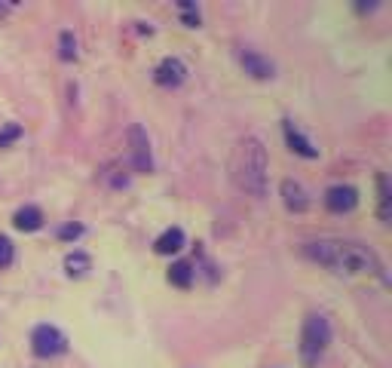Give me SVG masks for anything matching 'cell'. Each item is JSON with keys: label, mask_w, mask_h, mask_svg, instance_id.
Masks as SVG:
<instances>
[{"label": "cell", "mask_w": 392, "mask_h": 368, "mask_svg": "<svg viewBox=\"0 0 392 368\" xmlns=\"http://www.w3.org/2000/svg\"><path fill=\"white\" fill-rule=\"evenodd\" d=\"M377 187H380V215L389 218V181H387V175H377Z\"/></svg>", "instance_id": "cell-17"}, {"label": "cell", "mask_w": 392, "mask_h": 368, "mask_svg": "<svg viewBox=\"0 0 392 368\" xmlns=\"http://www.w3.org/2000/svg\"><path fill=\"white\" fill-rule=\"evenodd\" d=\"M328 344H331L328 317H322V313H310V317L304 319V328H300V359H304V365H316Z\"/></svg>", "instance_id": "cell-3"}, {"label": "cell", "mask_w": 392, "mask_h": 368, "mask_svg": "<svg viewBox=\"0 0 392 368\" xmlns=\"http://www.w3.org/2000/svg\"><path fill=\"white\" fill-rule=\"evenodd\" d=\"M126 141H129V154H132V166L138 172H150L154 169V157H150V138L145 133V126L132 123L126 133Z\"/></svg>", "instance_id": "cell-5"}, {"label": "cell", "mask_w": 392, "mask_h": 368, "mask_svg": "<svg viewBox=\"0 0 392 368\" xmlns=\"http://www.w3.org/2000/svg\"><path fill=\"white\" fill-rule=\"evenodd\" d=\"M184 25L187 28H199V12H184Z\"/></svg>", "instance_id": "cell-20"}, {"label": "cell", "mask_w": 392, "mask_h": 368, "mask_svg": "<svg viewBox=\"0 0 392 368\" xmlns=\"http://www.w3.org/2000/svg\"><path fill=\"white\" fill-rule=\"evenodd\" d=\"M279 190H282V203H285V209H289V212H306L310 200H306L304 184H297L294 179H285Z\"/></svg>", "instance_id": "cell-9"}, {"label": "cell", "mask_w": 392, "mask_h": 368, "mask_svg": "<svg viewBox=\"0 0 392 368\" xmlns=\"http://www.w3.org/2000/svg\"><path fill=\"white\" fill-rule=\"evenodd\" d=\"M154 249H156V255H175V252H181V249H184V230H181V227L162 230V233L156 236Z\"/></svg>", "instance_id": "cell-11"}, {"label": "cell", "mask_w": 392, "mask_h": 368, "mask_svg": "<svg viewBox=\"0 0 392 368\" xmlns=\"http://www.w3.org/2000/svg\"><path fill=\"white\" fill-rule=\"evenodd\" d=\"M64 271H68V276H74V279H80V276H86L89 271H93V258H89L86 252H68L64 255Z\"/></svg>", "instance_id": "cell-13"}, {"label": "cell", "mask_w": 392, "mask_h": 368, "mask_svg": "<svg viewBox=\"0 0 392 368\" xmlns=\"http://www.w3.org/2000/svg\"><path fill=\"white\" fill-rule=\"evenodd\" d=\"M31 347H34V353L43 359L62 356V353L68 350V338H64L56 325H37L34 332H31Z\"/></svg>", "instance_id": "cell-4"}, {"label": "cell", "mask_w": 392, "mask_h": 368, "mask_svg": "<svg viewBox=\"0 0 392 368\" xmlns=\"http://www.w3.org/2000/svg\"><path fill=\"white\" fill-rule=\"evenodd\" d=\"M58 56H62L64 62H74V58H77L74 31H62V34H58Z\"/></svg>", "instance_id": "cell-15"}, {"label": "cell", "mask_w": 392, "mask_h": 368, "mask_svg": "<svg viewBox=\"0 0 392 368\" xmlns=\"http://www.w3.org/2000/svg\"><path fill=\"white\" fill-rule=\"evenodd\" d=\"M282 129H285V141H289V148L294 150V154L306 157V160H316V157H319V148H313V141H310V138L300 135L297 129H294V123L285 120V123H282Z\"/></svg>", "instance_id": "cell-10"}, {"label": "cell", "mask_w": 392, "mask_h": 368, "mask_svg": "<svg viewBox=\"0 0 392 368\" xmlns=\"http://www.w3.org/2000/svg\"><path fill=\"white\" fill-rule=\"evenodd\" d=\"M19 138H22V126H19V123H6V126L0 129V148H10Z\"/></svg>", "instance_id": "cell-16"}, {"label": "cell", "mask_w": 392, "mask_h": 368, "mask_svg": "<svg viewBox=\"0 0 392 368\" xmlns=\"http://www.w3.org/2000/svg\"><path fill=\"white\" fill-rule=\"evenodd\" d=\"M184 77H187V68H184V62L181 58H162L160 65H156V71H154V80L160 83V87H181L184 83Z\"/></svg>", "instance_id": "cell-7"}, {"label": "cell", "mask_w": 392, "mask_h": 368, "mask_svg": "<svg viewBox=\"0 0 392 368\" xmlns=\"http://www.w3.org/2000/svg\"><path fill=\"white\" fill-rule=\"evenodd\" d=\"M267 172H270V160H267V148L258 135H248L236 144L230 160V175L239 190L252 196L267 194Z\"/></svg>", "instance_id": "cell-2"}, {"label": "cell", "mask_w": 392, "mask_h": 368, "mask_svg": "<svg viewBox=\"0 0 392 368\" xmlns=\"http://www.w3.org/2000/svg\"><path fill=\"white\" fill-rule=\"evenodd\" d=\"M12 225L22 233H34V230L43 227V212L37 206H22L16 215H12Z\"/></svg>", "instance_id": "cell-12"}, {"label": "cell", "mask_w": 392, "mask_h": 368, "mask_svg": "<svg viewBox=\"0 0 392 368\" xmlns=\"http://www.w3.org/2000/svg\"><path fill=\"white\" fill-rule=\"evenodd\" d=\"M306 255L337 273H383V264L368 246L350 240H319L306 246Z\"/></svg>", "instance_id": "cell-1"}, {"label": "cell", "mask_w": 392, "mask_h": 368, "mask_svg": "<svg viewBox=\"0 0 392 368\" xmlns=\"http://www.w3.org/2000/svg\"><path fill=\"white\" fill-rule=\"evenodd\" d=\"M239 62H243L245 74H252L254 80H270V77L276 74V65H273L267 56L254 52V49H243V52H239Z\"/></svg>", "instance_id": "cell-8"}, {"label": "cell", "mask_w": 392, "mask_h": 368, "mask_svg": "<svg viewBox=\"0 0 392 368\" xmlns=\"http://www.w3.org/2000/svg\"><path fill=\"white\" fill-rule=\"evenodd\" d=\"M356 203H358V190L350 187V184H334V187L325 190V206H328L331 212H337V215L356 209Z\"/></svg>", "instance_id": "cell-6"}, {"label": "cell", "mask_w": 392, "mask_h": 368, "mask_svg": "<svg viewBox=\"0 0 392 368\" xmlns=\"http://www.w3.org/2000/svg\"><path fill=\"white\" fill-rule=\"evenodd\" d=\"M80 233H83L80 225H64L62 230H58V236H62V240H77Z\"/></svg>", "instance_id": "cell-19"}, {"label": "cell", "mask_w": 392, "mask_h": 368, "mask_svg": "<svg viewBox=\"0 0 392 368\" xmlns=\"http://www.w3.org/2000/svg\"><path fill=\"white\" fill-rule=\"evenodd\" d=\"M169 282H172V286H178V288H191V282H193L191 261H175V264L169 267Z\"/></svg>", "instance_id": "cell-14"}, {"label": "cell", "mask_w": 392, "mask_h": 368, "mask_svg": "<svg viewBox=\"0 0 392 368\" xmlns=\"http://www.w3.org/2000/svg\"><path fill=\"white\" fill-rule=\"evenodd\" d=\"M12 264V242L10 236H0V267H10Z\"/></svg>", "instance_id": "cell-18"}]
</instances>
